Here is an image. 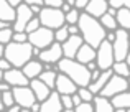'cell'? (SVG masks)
Instances as JSON below:
<instances>
[{
  "label": "cell",
  "instance_id": "9c48e42d",
  "mask_svg": "<svg viewBox=\"0 0 130 112\" xmlns=\"http://www.w3.org/2000/svg\"><path fill=\"white\" fill-rule=\"evenodd\" d=\"M12 94H13V101H15L23 110H30L31 104L36 102L35 94L30 89V86H13Z\"/></svg>",
  "mask_w": 130,
  "mask_h": 112
},
{
  "label": "cell",
  "instance_id": "ab89813d",
  "mask_svg": "<svg viewBox=\"0 0 130 112\" xmlns=\"http://www.w3.org/2000/svg\"><path fill=\"white\" fill-rule=\"evenodd\" d=\"M87 2L89 0H76V2H74V7H76L77 10H84V7H86Z\"/></svg>",
  "mask_w": 130,
  "mask_h": 112
},
{
  "label": "cell",
  "instance_id": "ffe728a7",
  "mask_svg": "<svg viewBox=\"0 0 130 112\" xmlns=\"http://www.w3.org/2000/svg\"><path fill=\"white\" fill-rule=\"evenodd\" d=\"M20 69L28 79H33V77H38V74L43 71V63L41 61H35V59H28Z\"/></svg>",
  "mask_w": 130,
  "mask_h": 112
},
{
  "label": "cell",
  "instance_id": "3957f363",
  "mask_svg": "<svg viewBox=\"0 0 130 112\" xmlns=\"http://www.w3.org/2000/svg\"><path fill=\"white\" fill-rule=\"evenodd\" d=\"M33 56V46L28 41L17 43V41H8L3 45V58L12 64L13 68H22L28 59Z\"/></svg>",
  "mask_w": 130,
  "mask_h": 112
},
{
  "label": "cell",
  "instance_id": "44dd1931",
  "mask_svg": "<svg viewBox=\"0 0 130 112\" xmlns=\"http://www.w3.org/2000/svg\"><path fill=\"white\" fill-rule=\"evenodd\" d=\"M110 74H112V69H104V71H101V73H99V76L95 77L94 81H91V83H89L86 87L91 91L92 94H99V91H101L102 86L107 83V79L110 77Z\"/></svg>",
  "mask_w": 130,
  "mask_h": 112
},
{
  "label": "cell",
  "instance_id": "277c9868",
  "mask_svg": "<svg viewBox=\"0 0 130 112\" xmlns=\"http://www.w3.org/2000/svg\"><path fill=\"white\" fill-rule=\"evenodd\" d=\"M40 25L46 26L50 30H56L61 25H64V13L59 8H51V7H41L38 12Z\"/></svg>",
  "mask_w": 130,
  "mask_h": 112
},
{
  "label": "cell",
  "instance_id": "bcb514c9",
  "mask_svg": "<svg viewBox=\"0 0 130 112\" xmlns=\"http://www.w3.org/2000/svg\"><path fill=\"white\" fill-rule=\"evenodd\" d=\"M7 2H8V3H10V5H12V7H13V8H15V7H17V5H18V3H22V2H23V0H7Z\"/></svg>",
  "mask_w": 130,
  "mask_h": 112
},
{
  "label": "cell",
  "instance_id": "52a82bcc",
  "mask_svg": "<svg viewBox=\"0 0 130 112\" xmlns=\"http://www.w3.org/2000/svg\"><path fill=\"white\" fill-rule=\"evenodd\" d=\"M95 64L101 71L104 69H110L112 63H114V53H112V45L107 40H102L95 48V58H94Z\"/></svg>",
  "mask_w": 130,
  "mask_h": 112
},
{
  "label": "cell",
  "instance_id": "603a6c76",
  "mask_svg": "<svg viewBox=\"0 0 130 112\" xmlns=\"http://www.w3.org/2000/svg\"><path fill=\"white\" fill-rule=\"evenodd\" d=\"M115 22H117V26H120L124 30L130 28V10H128V7L117 8V12H115Z\"/></svg>",
  "mask_w": 130,
  "mask_h": 112
},
{
  "label": "cell",
  "instance_id": "f6af8a7d",
  "mask_svg": "<svg viewBox=\"0 0 130 112\" xmlns=\"http://www.w3.org/2000/svg\"><path fill=\"white\" fill-rule=\"evenodd\" d=\"M30 10L33 12V15H38V12L41 10V7H38V5H30Z\"/></svg>",
  "mask_w": 130,
  "mask_h": 112
},
{
  "label": "cell",
  "instance_id": "1f68e13d",
  "mask_svg": "<svg viewBox=\"0 0 130 112\" xmlns=\"http://www.w3.org/2000/svg\"><path fill=\"white\" fill-rule=\"evenodd\" d=\"M76 92H77V96L81 97V101H87V102H91V101H92V97H94V94H92V92L87 89L86 86L77 87V89H76Z\"/></svg>",
  "mask_w": 130,
  "mask_h": 112
},
{
  "label": "cell",
  "instance_id": "d4e9b609",
  "mask_svg": "<svg viewBox=\"0 0 130 112\" xmlns=\"http://www.w3.org/2000/svg\"><path fill=\"white\" fill-rule=\"evenodd\" d=\"M56 74L58 73L53 71V69H43L41 73L38 74V79H41L50 89H53V87H54V81H56Z\"/></svg>",
  "mask_w": 130,
  "mask_h": 112
},
{
  "label": "cell",
  "instance_id": "ba28073f",
  "mask_svg": "<svg viewBox=\"0 0 130 112\" xmlns=\"http://www.w3.org/2000/svg\"><path fill=\"white\" fill-rule=\"evenodd\" d=\"M128 84H127V77H122L119 74H110V77L107 79V83L102 86V89L99 91L101 96H105V97H112L114 94L117 92H122V91H127Z\"/></svg>",
  "mask_w": 130,
  "mask_h": 112
},
{
  "label": "cell",
  "instance_id": "836d02e7",
  "mask_svg": "<svg viewBox=\"0 0 130 112\" xmlns=\"http://www.w3.org/2000/svg\"><path fill=\"white\" fill-rule=\"evenodd\" d=\"M2 94V102H3V107H10L15 101H13V94H12V89H7V91H3V92H0Z\"/></svg>",
  "mask_w": 130,
  "mask_h": 112
},
{
  "label": "cell",
  "instance_id": "5b68a950",
  "mask_svg": "<svg viewBox=\"0 0 130 112\" xmlns=\"http://www.w3.org/2000/svg\"><path fill=\"white\" fill-rule=\"evenodd\" d=\"M115 38L112 45V53H114V61H127L128 58V33L124 28H117V31L114 30Z\"/></svg>",
  "mask_w": 130,
  "mask_h": 112
},
{
  "label": "cell",
  "instance_id": "f1b7e54d",
  "mask_svg": "<svg viewBox=\"0 0 130 112\" xmlns=\"http://www.w3.org/2000/svg\"><path fill=\"white\" fill-rule=\"evenodd\" d=\"M53 36H54V41L63 43L64 40L69 36V33H68V25H66V23H64V25H61L59 28L53 30Z\"/></svg>",
  "mask_w": 130,
  "mask_h": 112
},
{
  "label": "cell",
  "instance_id": "681fc988",
  "mask_svg": "<svg viewBox=\"0 0 130 112\" xmlns=\"http://www.w3.org/2000/svg\"><path fill=\"white\" fill-rule=\"evenodd\" d=\"M3 56V45H0V58Z\"/></svg>",
  "mask_w": 130,
  "mask_h": 112
},
{
  "label": "cell",
  "instance_id": "e575fe53",
  "mask_svg": "<svg viewBox=\"0 0 130 112\" xmlns=\"http://www.w3.org/2000/svg\"><path fill=\"white\" fill-rule=\"evenodd\" d=\"M76 112H92L94 110V107H92V102H87V101H81L77 106L73 107Z\"/></svg>",
  "mask_w": 130,
  "mask_h": 112
},
{
  "label": "cell",
  "instance_id": "8d00e7d4",
  "mask_svg": "<svg viewBox=\"0 0 130 112\" xmlns=\"http://www.w3.org/2000/svg\"><path fill=\"white\" fill-rule=\"evenodd\" d=\"M26 33L25 31H13V35H12V41H17V43H23V41H26Z\"/></svg>",
  "mask_w": 130,
  "mask_h": 112
},
{
  "label": "cell",
  "instance_id": "7bdbcfd3",
  "mask_svg": "<svg viewBox=\"0 0 130 112\" xmlns=\"http://www.w3.org/2000/svg\"><path fill=\"white\" fill-rule=\"evenodd\" d=\"M26 5H38V7H43V0H23Z\"/></svg>",
  "mask_w": 130,
  "mask_h": 112
},
{
  "label": "cell",
  "instance_id": "4316f807",
  "mask_svg": "<svg viewBox=\"0 0 130 112\" xmlns=\"http://www.w3.org/2000/svg\"><path fill=\"white\" fill-rule=\"evenodd\" d=\"M110 69H112L114 74H119V76H122V77L128 76V66H127L125 61H114L112 66H110Z\"/></svg>",
  "mask_w": 130,
  "mask_h": 112
},
{
  "label": "cell",
  "instance_id": "ac0fdd59",
  "mask_svg": "<svg viewBox=\"0 0 130 112\" xmlns=\"http://www.w3.org/2000/svg\"><path fill=\"white\" fill-rule=\"evenodd\" d=\"M28 86H30V89L33 91V94H35V99L38 101V102H41L44 97H46L48 94L51 92L50 87H48L41 79H38V77H33V79H30Z\"/></svg>",
  "mask_w": 130,
  "mask_h": 112
},
{
  "label": "cell",
  "instance_id": "d6986e66",
  "mask_svg": "<svg viewBox=\"0 0 130 112\" xmlns=\"http://www.w3.org/2000/svg\"><path fill=\"white\" fill-rule=\"evenodd\" d=\"M94 58H95V48H92L87 43H83V45L77 48L76 55H74V59L83 63V64L89 63V61H94Z\"/></svg>",
  "mask_w": 130,
  "mask_h": 112
},
{
  "label": "cell",
  "instance_id": "30bf717a",
  "mask_svg": "<svg viewBox=\"0 0 130 112\" xmlns=\"http://www.w3.org/2000/svg\"><path fill=\"white\" fill-rule=\"evenodd\" d=\"M33 17V12L30 10V5H26L25 2L18 3L15 7V18H13V31H23L25 30V25L30 18Z\"/></svg>",
  "mask_w": 130,
  "mask_h": 112
},
{
  "label": "cell",
  "instance_id": "8fae6325",
  "mask_svg": "<svg viewBox=\"0 0 130 112\" xmlns=\"http://www.w3.org/2000/svg\"><path fill=\"white\" fill-rule=\"evenodd\" d=\"M63 56V51H61V43H58V41H53L51 45H48L46 48H43V50H40V53H38V58H40V61L44 64H53V63H56L59 58Z\"/></svg>",
  "mask_w": 130,
  "mask_h": 112
},
{
  "label": "cell",
  "instance_id": "9a60e30c",
  "mask_svg": "<svg viewBox=\"0 0 130 112\" xmlns=\"http://www.w3.org/2000/svg\"><path fill=\"white\" fill-rule=\"evenodd\" d=\"M53 89L58 91L59 94H73V92H76L77 86L66 76V74L59 73V74H56V81H54Z\"/></svg>",
  "mask_w": 130,
  "mask_h": 112
},
{
  "label": "cell",
  "instance_id": "8992f818",
  "mask_svg": "<svg viewBox=\"0 0 130 112\" xmlns=\"http://www.w3.org/2000/svg\"><path fill=\"white\" fill-rule=\"evenodd\" d=\"M26 41H28L30 45L33 46V48L43 50V48H46L48 45H51V43L54 41L53 30H50V28H46V26H41V25H40L38 28L35 30V31L28 33V36H26Z\"/></svg>",
  "mask_w": 130,
  "mask_h": 112
},
{
  "label": "cell",
  "instance_id": "4dcf8cb0",
  "mask_svg": "<svg viewBox=\"0 0 130 112\" xmlns=\"http://www.w3.org/2000/svg\"><path fill=\"white\" fill-rule=\"evenodd\" d=\"M38 26H40V20H38V17H35V15H33L31 18H30L28 22H26V25H25V30H23V31H25L26 35H28V33L35 31V30L38 28Z\"/></svg>",
  "mask_w": 130,
  "mask_h": 112
},
{
  "label": "cell",
  "instance_id": "7c38bea8",
  "mask_svg": "<svg viewBox=\"0 0 130 112\" xmlns=\"http://www.w3.org/2000/svg\"><path fill=\"white\" fill-rule=\"evenodd\" d=\"M3 81L10 86H28L30 79L22 73L20 68H8L7 71H3Z\"/></svg>",
  "mask_w": 130,
  "mask_h": 112
},
{
  "label": "cell",
  "instance_id": "7402d4cb",
  "mask_svg": "<svg viewBox=\"0 0 130 112\" xmlns=\"http://www.w3.org/2000/svg\"><path fill=\"white\" fill-rule=\"evenodd\" d=\"M91 102H92L94 110H97V112H112L114 110V107H112L109 97L101 96V94H94V97H92Z\"/></svg>",
  "mask_w": 130,
  "mask_h": 112
},
{
  "label": "cell",
  "instance_id": "c3c4849f",
  "mask_svg": "<svg viewBox=\"0 0 130 112\" xmlns=\"http://www.w3.org/2000/svg\"><path fill=\"white\" fill-rule=\"evenodd\" d=\"M74 2H76V0H66V3H69L71 7H74Z\"/></svg>",
  "mask_w": 130,
  "mask_h": 112
},
{
  "label": "cell",
  "instance_id": "f35d334b",
  "mask_svg": "<svg viewBox=\"0 0 130 112\" xmlns=\"http://www.w3.org/2000/svg\"><path fill=\"white\" fill-rule=\"evenodd\" d=\"M8 68H12V64H10L8 61H7L5 58L2 56V58H0V69H2V71H7Z\"/></svg>",
  "mask_w": 130,
  "mask_h": 112
},
{
  "label": "cell",
  "instance_id": "83f0119b",
  "mask_svg": "<svg viewBox=\"0 0 130 112\" xmlns=\"http://www.w3.org/2000/svg\"><path fill=\"white\" fill-rule=\"evenodd\" d=\"M79 10L76 8V7H71L69 10H68L66 13H64V23H66V25H76L77 23V18H79Z\"/></svg>",
  "mask_w": 130,
  "mask_h": 112
},
{
  "label": "cell",
  "instance_id": "816d5d0a",
  "mask_svg": "<svg viewBox=\"0 0 130 112\" xmlns=\"http://www.w3.org/2000/svg\"><path fill=\"white\" fill-rule=\"evenodd\" d=\"M0 81H3V71L0 69Z\"/></svg>",
  "mask_w": 130,
  "mask_h": 112
},
{
  "label": "cell",
  "instance_id": "2e32d148",
  "mask_svg": "<svg viewBox=\"0 0 130 112\" xmlns=\"http://www.w3.org/2000/svg\"><path fill=\"white\" fill-rule=\"evenodd\" d=\"M109 8L107 0H89L84 7V13L94 17V18H99L101 15H104Z\"/></svg>",
  "mask_w": 130,
  "mask_h": 112
},
{
  "label": "cell",
  "instance_id": "f546056e",
  "mask_svg": "<svg viewBox=\"0 0 130 112\" xmlns=\"http://www.w3.org/2000/svg\"><path fill=\"white\" fill-rule=\"evenodd\" d=\"M12 35H13L12 26L0 28V45H7L8 41H12Z\"/></svg>",
  "mask_w": 130,
  "mask_h": 112
},
{
  "label": "cell",
  "instance_id": "d6a6232c",
  "mask_svg": "<svg viewBox=\"0 0 130 112\" xmlns=\"http://www.w3.org/2000/svg\"><path fill=\"white\" fill-rule=\"evenodd\" d=\"M59 101L64 110H73V101H71V94H59Z\"/></svg>",
  "mask_w": 130,
  "mask_h": 112
},
{
  "label": "cell",
  "instance_id": "6da1fadb",
  "mask_svg": "<svg viewBox=\"0 0 130 112\" xmlns=\"http://www.w3.org/2000/svg\"><path fill=\"white\" fill-rule=\"evenodd\" d=\"M76 25L79 28V35L83 41L91 45L92 48H97V45L105 38V28L99 23L97 18L87 15V13H79Z\"/></svg>",
  "mask_w": 130,
  "mask_h": 112
},
{
  "label": "cell",
  "instance_id": "74e56055",
  "mask_svg": "<svg viewBox=\"0 0 130 112\" xmlns=\"http://www.w3.org/2000/svg\"><path fill=\"white\" fill-rule=\"evenodd\" d=\"M64 0H43V7H51V8H59Z\"/></svg>",
  "mask_w": 130,
  "mask_h": 112
},
{
  "label": "cell",
  "instance_id": "d590c367",
  "mask_svg": "<svg viewBox=\"0 0 130 112\" xmlns=\"http://www.w3.org/2000/svg\"><path fill=\"white\" fill-rule=\"evenodd\" d=\"M109 7L112 8H120V7H130V0H107Z\"/></svg>",
  "mask_w": 130,
  "mask_h": 112
},
{
  "label": "cell",
  "instance_id": "5bb4252c",
  "mask_svg": "<svg viewBox=\"0 0 130 112\" xmlns=\"http://www.w3.org/2000/svg\"><path fill=\"white\" fill-rule=\"evenodd\" d=\"M40 110H43V112H59V110H63V106H61V101H59V92L51 89V92L40 102Z\"/></svg>",
  "mask_w": 130,
  "mask_h": 112
},
{
  "label": "cell",
  "instance_id": "b9f144b4",
  "mask_svg": "<svg viewBox=\"0 0 130 112\" xmlns=\"http://www.w3.org/2000/svg\"><path fill=\"white\" fill-rule=\"evenodd\" d=\"M71 101H73V107L77 106V104L81 102V97L77 96V92H73V94H71Z\"/></svg>",
  "mask_w": 130,
  "mask_h": 112
},
{
  "label": "cell",
  "instance_id": "7dc6e473",
  "mask_svg": "<svg viewBox=\"0 0 130 112\" xmlns=\"http://www.w3.org/2000/svg\"><path fill=\"white\" fill-rule=\"evenodd\" d=\"M5 26H10L8 22H3V20H0V28H5Z\"/></svg>",
  "mask_w": 130,
  "mask_h": 112
},
{
  "label": "cell",
  "instance_id": "ee69618b",
  "mask_svg": "<svg viewBox=\"0 0 130 112\" xmlns=\"http://www.w3.org/2000/svg\"><path fill=\"white\" fill-rule=\"evenodd\" d=\"M7 89H12V86L7 84L5 81H0V92H3V91H7Z\"/></svg>",
  "mask_w": 130,
  "mask_h": 112
},
{
  "label": "cell",
  "instance_id": "4fadbf2b",
  "mask_svg": "<svg viewBox=\"0 0 130 112\" xmlns=\"http://www.w3.org/2000/svg\"><path fill=\"white\" fill-rule=\"evenodd\" d=\"M83 43L84 41H83V38H81L79 33H77V35H69L63 43H61V51H63V56L64 58H74L77 48H79Z\"/></svg>",
  "mask_w": 130,
  "mask_h": 112
},
{
  "label": "cell",
  "instance_id": "60d3db41",
  "mask_svg": "<svg viewBox=\"0 0 130 112\" xmlns=\"http://www.w3.org/2000/svg\"><path fill=\"white\" fill-rule=\"evenodd\" d=\"M68 33H69V35H77V33H79L77 25H68Z\"/></svg>",
  "mask_w": 130,
  "mask_h": 112
},
{
  "label": "cell",
  "instance_id": "7a4b0ae2",
  "mask_svg": "<svg viewBox=\"0 0 130 112\" xmlns=\"http://www.w3.org/2000/svg\"><path fill=\"white\" fill-rule=\"evenodd\" d=\"M58 69L63 74H66L77 87L87 86L91 83V71L86 68V64L76 61L74 58H64L61 56L59 59L56 61Z\"/></svg>",
  "mask_w": 130,
  "mask_h": 112
},
{
  "label": "cell",
  "instance_id": "484cf974",
  "mask_svg": "<svg viewBox=\"0 0 130 112\" xmlns=\"http://www.w3.org/2000/svg\"><path fill=\"white\" fill-rule=\"evenodd\" d=\"M97 20H99V23H101L105 30H112V31H114V30H117V22H115V17L109 15L107 12H105L104 15H101Z\"/></svg>",
  "mask_w": 130,
  "mask_h": 112
},
{
  "label": "cell",
  "instance_id": "f907efd6",
  "mask_svg": "<svg viewBox=\"0 0 130 112\" xmlns=\"http://www.w3.org/2000/svg\"><path fill=\"white\" fill-rule=\"evenodd\" d=\"M3 109V102H2V94H0V110Z\"/></svg>",
  "mask_w": 130,
  "mask_h": 112
},
{
  "label": "cell",
  "instance_id": "cb8c5ba5",
  "mask_svg": "<svg viewBox=\"0 0 130 112\" xmlns=\"http://www.w3.org/2000/svg\"><path fill=\"white\" fill-rule=\"evenodd\" d=\"M15 18V8L7 0H0V20L12 23Z\"/></svg>",
  "mask_w": 130,
  "mask_h": 112
},
{
  "label": "cell",
  "instance_id": "e0dca14e",
  "mask_svg": "<svg viewBox=\"0 0 130 112\" xmlns=\"http://www.w3.org/2000/svg\"><path fill=\"white\" fill-rule=\"evenodd\" d=\"M109 101H110L114 110L125 112V110L130 109V94L127 92V91H122V92L114 94L112 97H109Z\"/></svg>",
  "mask_w": 130,
  "mask_h": 112
}]
</instances>
